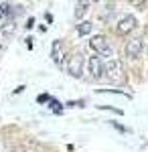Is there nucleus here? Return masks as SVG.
<instances>
[{"label": "nucleus", "mask_w": 148, "mask_h": 152, "mask_svg": "<svg viewBox=\"0 0 148 152\" xmlns=\"http://www.w3.org/2000/svg\"><path fill=\"white\" fill-rule=\"evenodd\" d=\"M103 73H106V77L110 81H114V83L124 81V67H122V63L118 59H108V63L103 65Z\"/></svg>", "instance_id": "nucleus-2"}, {"label": "nucleus", "mask_w": 148, "mask_h": 152, "mask_svg": "<svg viewBox=\"0 0 148 152\" xmlns=\"http://www.w3.org/2000/svg\"><path fill=\"white\" fill-rule=\"evenodd\" d=\"M0 31H2V35L10 37L12 33L16 31V24H14V23H4V24H0Z\"/></svg>", "instance_id": "nucleus-11"}, {"label": "nucleus", "mask_w": 148, "mask_h": 152, "mask_svg": "<svg viewBox=\"0 0 148 152\" xmlns=\"http://www.w3.org/2000/svg\"><path fill=\"white\" fill-rule=\"evenodd\" d=\"M91 28H93V24H91L89 20H81V23L77 24V33H79L81 37H83V35H89Z\"/></svg>", "instance_id": "nucleus-9"}, {"label": "nucleus", "mask_w": 148, "mask_h": 152, "mask_svg": "<svg viewBox=\"0 0 148 152\" xmlns=\"http://www.w3.org/2000/svg\"><path fill=\"white\" fill-rule=\"evenodd\" d=\"M136 18L132 16V14H126V16H122L120 18V23L116 24V33L118 35H128V33H132L134 28H136Z\"/></svg>", "instance_id": "nucleus-4"}, {"label": "nucleus", "mask_w": 148, "mask_h": 152, "mask_svg": "<svg viewBox=\"0 0 148 152\" xmlns=\"http://www.w3.org/2000/svg\"><path fill=\"white\" fill-rule=\"evenodd\" d=\"M87 8H89V2H77L75 4V18H81L87 12Z\"/></svg>", "instance_id": "nucleus-10"}, {"label": "nucleus", "mask_w": 148, "mask_h": 152, "mask_svg": "<svg viewBox=\"0 0 148 152\" xmlns=\"http://www.w3.org/2000/svg\"><path fill=\"white\" fill-rule=\"evenodd\" d=\"M12 152H33V146L29 144V142H24V144H18V146H14Z\"/></svg>", "instance_id": "nucleus-12"}, {"label": "nucleus", "mask_w": 148, "mask_h": 152, "mask_svg": "<svg viewBox=\"0 0 148 152\" xmlns=\"http://www.w3.org/2000/svg\"><path fill=\"white\" fill-rule=\"evenodd\" d=\"M89 47H91V51H93L95 55L114 59V49H112L110 41H108L103 35H95V37H93V39L89 41Z\"/></svg>", "instance_id": "nucleus-1"}, {"label": "nucleus", "mask_w": 148, "mask_h": 152, "mask_svg": "<svg viewBox=\"0 0 148 152\" xmlns=\"http://www.w3.org/2000/svg\"><path fill=\"white\" fill-rule=\"evenodd\" d=\"M51 55H53V61L61 65L63 63V45H61V41H53V47H51Z\"/></svg>", "instance_id": "nucleus-7"}, {"label": "nucleus", "mask_w": 148, "mask_h": 152, "mask_svg": "<svg viewBox=\"0 0 148 152\" xmlns=\"http://www.w3.org/2000/svg\"><path fill=\"white\" fill-rule=\"evenodd\" d=\"M87 67H89V77L93 81H97V79H102L103 75V63L100 57H91L89 63H87Z\"/></svg>", "instance_id": "nucleus-6"}, {"label": "nucleus", "mask_w": 148, "mask_h": 152, "mask_svg": "<svg viewBox=\"0 0 148 152\" xmlns=\"http://www.w3.org/2000/svg\"><path fill=\"white\" fill-rule=\"evenodd\" d=\"M124 53H126V57H128V59H136L138 55L142 53V39H138V37L130 39V41L126 43Z\"/></svg>", "instance_id": "nucleus-5"}, {"label": "nucleus", "mask_w": 148, "mask_h": 152, "mask_svg": "<svg viewBox=\"0 0 148 152\" xmlns=\"http://www.w3.org/2000/svg\"><path fill=\"white\" fill-rule=\"evenodd\" d=\"M110 16H114V4H108L106 10L102 12V18L103 20H110Z\"/></svg>", "instance_id": "nucleus-13"}, {"label": "nucleus", "mask_w": 148, "mask_h": 152, "mask_svg": "<svg viewBox=\"0 0 148 152\" xmlns=\"http://www.w3.org/2000/svg\"><path fill=\"white\" fill-rule=\"evenodd\" d=\"M16 6H12L8 2H0V18H6V16H10V14H16L18 10H14Z\"/></svg>", "instance_id": "nucleus-8"}, {"label": "nucleus", "mask_w": 148, "mask_h": 152, "mask_svg": "<svg viewBox=\"0 0 148 152\" xmlns=\"http://www.w3.org/2000/svg\"><path fill=\"white\" fill-rule=\"evenodd\" d=\"M0 152H10V150H8V146L4 144V140H0Z\"/></svg>", "instance_id": "nucleus-14"}, {"label": "nucleus", "mask_w": 148, "mask_h": 152, "mask_svg": "<svg viewBox=\"0 0 148 152\" xmlns=\"http://www.w3.org/2000/svg\"><path fill=\"white\" fill-rule=\"evenodd\" d=\"M67 73L71 77H81V73H83V55L81 53H73L67 59Z\"/></svg>", "instance_id": "nucleus-3"}]
</instances>
